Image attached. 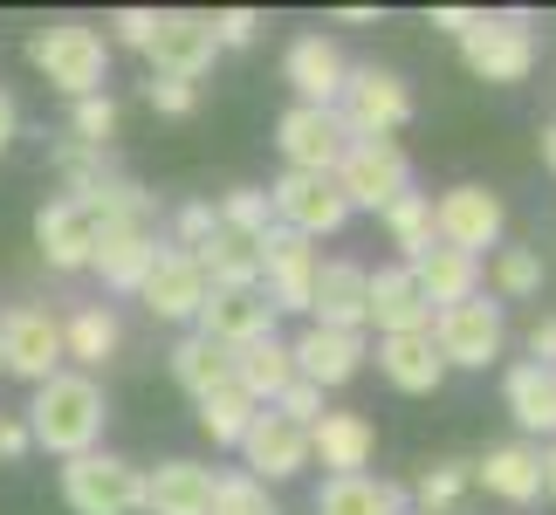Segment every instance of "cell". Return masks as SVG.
I'll use <instances>...</instances> for the list:
<instances>
[{
    "label": "cell",
    "instance_id": "36",
    "mask_svg": "<svg viewBox=\"0 0 556 515\" xmlns=\"http://www.w3.org/2000/svg\"><path fill=\"white\" fill-rule=\"evenodd\" d=\"M384 234H392V248L413 262V254L433 248V192H405L399 206H384Z\"/></svg>",
    "mask_w": 556,
    "mask_h": 515
},
{
    "label": "cell",
    "instance_id": "34",
    "mask_svg": "<svg viewBox=\"0 0 556 515\" xmlns=\"http://www.w3.org/2000/svg\"><path fill=\"white\" fill-rule=\"evenodd\" d=\"M227 364H233V351H220V343H213V337H200V330L173 343V378L186 385L192 399L220 392V385H227Z\"/></svg>",
    "mask_w": 556,
    "mask_h": 515
},
{
    "label": "cell",
    "instance_id": "52",
    "mask_svg": "<svg viewBox=\"0 0 556 515\" xmlns=\"http://www.w3.org/2000/svg\"><path fill=\"white\" fill-rule=\"evenodd\" d=\"M543 165L556 172V124H549V131H543Z\"/></svg>",
    "mask_w": 556,
    "mask_h": 515
},
{
    "label": "cell",
    "instance_id": "48",
    "mask_svg": "<svg viewBox=\"0 0 556 515\" xmlns=\"http://www.w3.org/2000/svg\"><path fill=\"white\" fill-rule=\"evenodd\" d=\"M475 21H481L475 8H433V28H440V35H454V41H460L467 28H475Z\"/></svg>",
    "mask_w": 556,
    "mask_h": 515
},
{
    "label": "cell",
    "instance_id": "2",
    "mask_svg": "<svg viewBox=\"0 0 556 515\" xmlns=\"http://www.w3.org/2000/svg\"><path fill=\"white\" fill-rule=\"evenodd\" d=\"M28 62L41 70V83L62 97H103V76H111V41H103L90 21H49L28 41Z\"/></svg>",
    "mask_w": 556,
    "mask_h": 515
},
{
    "label": "cell",
    "instance_id": "32",
    "mask_svg": "<svg viewBox=\"0 0 556 515\" xmlns=\"http://www.w3.org/2000/svg\"><path fill=\"white\" fill-rule=\"evenodd\" d=\"M76 206L97 221V234L103 227H144V221H152V192H144L138 179H124V172H103V179L83 192Z\"/></svg>",
    "mask_w": 556,
    "mask_h": 515
},
{
    "label": "cell",
    "instance_id": "37",
    "mask_svg": "<svg viewBox=\"0 0 556 515\" xmlns=\"http://www.w3.org/2000/svg\"><path fill=\"white\" fill-rule=\"evenodd\" d=\"M467 488H475V467H467V461H433V467L413 481L419 515H454V508L467 502Z\"/></svg>",
    "mask_w": 556,
    "mask_h": 515
},
{
    "label": "cell",
    "instance_id": "10",
    "mask_svg": "<svg viewBox=\"0 0 556 515\" xmlns=\"http://www.w3.org/2000/svg\"><path fill=\"white\" fill-rule=\"evenodd\" d=\"M262 296H268V310L282 316V310H295V316H309V289H316V241H303V234H289V227H268L262 241Z\"/></svg>",
    "mask_w": 556,
    "mask_h": 515
},
{
    "label": "cell",
    "instance_id": "21",
    "mask_svg": "<svg viewBox=\"0 0 556 515\" xmlns=\"http://www.w3.org/2000/svg\"><path fill=\"white\" fill-rule=\"evenodd\" d=\"M475 481L488 488V495H502V502H543V447H529V440H502V447H488V454L475 461Z\"/></svg>",
    "mask_w": 556,
    "mask_h": 515
},
{
    "label": "cell",
    "instance_id": "16",
    "mask_svg": "<svg viewBox=\"0 0 556 515\" xmlns=\"http://www.w3.org/2000/svg\"><path fill=\"white\" fill-rule=\"evenodd\" d=\"M289 364H295V378H303V385L330 392V385H351L357 372H365V337H357V330H324V324H309L303 337L289 343Z\"/></svg>",
    "mask_w": 556,
    "mask_h": 515
},
{
    "label": "cell",
    "instance_id": "38",
    "mask_svg": "<svg viewBox=\"0 0 556 515\" xmlns=\"http://www.w3.org/2000/svg\"><path fill=\"white\" fill-rule=\"evenodd\" d=\"M220 227L227 234H248V241H262V234L275 227V206H268V186H233V192H220Z\"/></svg>",
    "mask_w": 556,
    "mask_h": 515
},
{
    "label": "cell",
    "instance_id": "40",
    "mask_svg": "<svg viewBox=\"0 0 556 515\" xmlns=\"http://www.w3.org/2000/svg\"><path fill=\"white\" fill-rule=\"evenodd\" d=\"M495 296H502V303H529V296H543V254L536 248H502L495 254Z\"/></svg>",
    "mask_w": 556,
    "mask_h": 515
},
{
    "label": "cell",
    "instance_id": "30",
    "mask_svg": "<svg viewBox=\"0 0 556 515\" xmlns=\"http://www.w3.org/2000/svg\"><path fill=\"white\" fill-rule=\"evenodd\" d=\"M192 262H200L206 289H262V248L248 241V234H227L213 227L200 248H192Z\"/></svg>",
    "mask_w": 556,
    "mask_h": 515
},
{
    "label": "cell",
    "instance_id": "20",
    "mask_svg": "<svg viewBox=\"0 0 556 515\" xmlns=\"http://www.w3.org/2000/svg\"><path fill=\"white\" fill-rule=\"evenodd\" d=\"M365 289H371V268H357V262H316L309 324H324V330H357V337H365Z\"/></svg>",
    "mask_w": 556,
    "mask_h": 515
},
{
    "label": "cell",
    "instance_id": "46",
    "mask_svg": "<svg viewBox=\"0 0 556 515\" xmlns=\"http://www.w3.org/2000/svg\"><path fill=\"white\" fill-rule=\"evenodd\" d=\"M152 28H159L152 8H124V14H111V41H117V49H152Z\"/></svg>",
    "mask_w": 556,
    "mask_h": 515
},
{
    "label": "cell",
    "instance_id": "49",
    "mask_svg": "<svg viewBox=\"0 0 556 515\" xmlns=\"http://www.w3.org/2000/svg\"><path fill=\"white\" fill-rule=\"evenodd\" d=\"M28 454V426L21 419H0V461H21Z\"/></svg>",
    "mask_w": 556,
    "mask_h": 515
},
{
    "label": "cell",
    "instance_id": "8",
    "mask_svg": "<svg viewBox=\"0 0 556 515\" xmlns=\"http://www.w3.org/2000/svg\"><path fill=\"white\" fill-rule=\"evenodd\" d=\"M268 206H275V227L303 234V241H324V234H337L351 221V206H344L330 172H282L268 186Z\"/></svg>",
    "mask_w": 556,
    "mask_h": 515
},
{
    "label": "cell",
    "instance_id": "9",
    "mask_svg": "<svg viewBox=\"0 0 556 515\" xmlns=\"http://www.w3.org/2000/svg\"><path fill=\"white\" fill-rule=\"evenodd\" d=\"M413 117V90L392 76V70H351L344 76V97H337V124H344L351 138H392L399 124Z\"/></svg>",
    "mask_w": 556,
    "mask_h": 515
},
{
    "label": "cell",
    "instance_id": "17",
    "mask_svg": "<svg viewBox=\"0 0 556 515\" xmlns=\"http://www.w3.org/2000/svg\"><path fill=\"white\" fill-rule=\"evenodd\" d=\"M138 296H144V310H152L159 324H192L213 289H206V275H200V262H192V254L159 248V262H152V275L138 282Z\"/></svg>",
    "mask_w": 556,
    "mask_h": 515
},
{
    "label": "cell",
    "instance_id": "22",
    "mask_svg": "<svg viewBox=\"0 0 556 515\" xmlns=\"http://www.w3.org/2000/svg\"><path fill=\"white\" fill-rule=\"evenodd\" d=\"M378 454V434H371V419L365 413H324L309 426V461H324L330 467V481H344V475H365Z\"/></svg>",
    "mask_w": 556,
    "mask_h": 515
},
{
    "label": "cell",
    "instance_id": "13",
    "mask_svg": "<svg viewBox=\"0 0 556 515\" xmlns=\"http://www.w3.org/2000/svg\"><path fill=\"white\" fill-rule=\"evenodd\" d=\"M152 76H179V83H200L213 70V55H220V41H213V14H159V28H152Z\"/></svg>",
    "mask_w": 556,
    "mask_h": 515
},
{
    "label": "cell",
    "instance_id": "14",
    "mask_svg": "<svg viewBox=\"0 0 556 515\" xmlns=\"http://www.w3.org/2000/svg\"><path fill=\"white\" fill-rule=\"evenodd\" d=\"M275 145H282L289 172H337V159H344L351 131L337 124V111H316V103H289V111L275 117Z\"/></svg>",
    "mask_w": 556,
    "mask_h": 515
},
{
    "label": "cell",
    "instance_id": "19",
    "mask_svg": "<svg viewBox=\"0 0 556 515\" xmlns=\"http://www.w3.org/2000/svg\"><path fill=\"white\" fill-rule=\"evenodd\" d=\"M365 324H378V337L433 330V303L419 296V282L405 275V262H392V268L371 275V289H365Z\"/></svg>",
    "mask_w": 556,
    "mask_h": 515
},
{
    "label": "cell",
    "instance_id": "3",
    "mask_svg": "<svg viewBox=\"0 0 556 515\" xmlns=\"http://www.w3.org/2000/svg\"><path fill=\"white\" fill-rule=\"evenodd\" d=\"M337 192H344V206L357 213H384V206H399L405 192H413V165H405V152L392 138H351L344 145V159H337Z\"/></svg>",
    "mask_w": 556,
    "mask_h": 515
},
{
    "label": "cell",
    "instance_id": "29",
    "mask_svg": "<svg viewBox=\"0 0 556 515\" xmlns=\"http://www.w3.org/2000/svg\"><path fill=\"white\" fill-rule=\"evenodd\" d=\"M378 372L392 378L399 392H413V399H426V392H440V385H446V364H440V351H433V337H426V330L378 337Z\"/></svg>",
    "mask_w": 556,
    "mask_h": 515
},
{
    "label": "cell",
    "instance_id": "23",
    "mask_svg": "<svg viewBox=\"0 0 556 515\" xmlns=\"http://www.w3.org/2000/svg\"><path fill=\"white\" fill-rule=\"evenodd\" d=\"M152 262H159V234L152 227H103L97 254H90L103 289H117V296H138V282L152 275Z\"/></svg>",
    "mask_w": 556,
    "mask_h": 515
},
{
    "label": "cell",
    "instance_id": "4",
    "mask_svg": "<svg viewBox=\"0 0 556 515\" xmlns=\"http://www.w3.org/2000/svg\"><path fill=\"white\" fill-rule=\"evenodd\" d=\"M62 502L70 515H144V467L124 454H76L62 461Z\"/></svg>",
    "mask_w": 556,
    "mask_h": 515
},
{
    "label": "cell",
    "instance_id": "12",
    "mask_svg": "<svg viewBox=\"0 0 556 515\" xmlns=\"http://www.w3.org/2000/svg\"><path fill=\"white\" fill-rule=\"evenodd\" d=\"M241 461H248L241 475H254L262 488L295 481V475L309 467V434H303V426H289L282 413H268V405H262V413L248 419V434H241Z\"/></svg>",
    "mask_w": 556,
    "mask_h": 515
},
{
    "label": "cell",
    "instance_id": "11",
    "mask_svg": "<svg viewBox=\"0 0 556 515\" xmlns=\"http://www.w3.org/2000/svg\"><path fill=\"white\" fill-rule=\"evenodd\" d=\"M0 372H14L28 385L62 372V324L41 303H14L0 316Z\"/></svg>",
    "mask_w": 556,
    "mask_h": 515
},
{
    "label": "cell",
    "instance_id": "31",
    "mask_svg": "<svg viewBox=\"0 0 556 515\" xmlns=\"http://www.w3.org/2000/svg\"><path fill=\"white\" fill-rule=\"evenodd\" d=\"M316 515H405V488L378 475H344L316 488Z\"/></svg>",
    "mask_w": 556,
    "mask_h": 515
},
{
    "label": "cell",
    "instance_id": "1",
    "mask_svg": "<svg viewBox=\"0 0 556 515\" xmlns=\"http://www.w3.org/2000/svg\"><path fill=\"white\" fill-rule=\"evenodd\" d=\"M103 419H111V399H103V385H97L90 372H55V378L35 385L28 419H21V426H28V447L76 461V454H97Z\"/></svg>",
    "mask_w": 556,
    "mask_h": 515
},
{
    "label": "cell",
    "instance_id": "35",
    "mask_svg": "<svg viewBox=\"0 0 556 515\" xmlns=\"http://www.w3.org/2000/svg\"><path fill=\"white\" fill-rule=\"evenodd\" d=\"M200 405V434L213 440V447H241V434H248V419L262 413L254 399H241L233 385H220V392H206V399H192Z\"/></svg>",
    "mask_w": 556,
    "mask_h": 515
},
{
    "label": "cell",
    "instance_id": "43",
    "mask_svg": "<svg viewBox=\"0 0 556 515\" xmlns=\"http://www.w3.org/2000/svg\"><path fill=\"white\" fill-rule=\"evenodd\" d=\"M144 97H152V111H159V117H192V103H200V83L152 76V83H144Z\"/></svg>",
    "mask_w": 556,
    "mask_h": 515
},
{
    "label": "cell",
    "instance_id": "47",
    "mask_svg": "<svg viewBox=\"0 0 556 515\" xmlns=\"http://www.w3.org/2000/svg\"><path fill=\"white\" fill-rule=\"evenodd\" d=\"M529 364H556V310H543L529 324Z\"/></svg>",
    "mask_w": 556,
    "mask_h": 515
},
{
    "label": "cell",
    "instance_id": "24",
    "mask_svg": "<svg viewBox=\"0 0 556 515\" xmlns=\"http://www.w3.org/2000/svg\"><path fill=\"white\" fill-rule=\"evenodd\" d=\"M35 248H41V262H49V268H90L97 221L76 200H49V206L35 213Z\"/></svg>",
    "mask_w": 556,
    "mask_h": 515
},
{
    "label": "cell",
    "instance_id": "5",
    "mask_svg": "<svg viewBox=\"0 0 556 515\" xmlns=\"http://www.w3.org/2000/svg\"><path fill=\"white\" fill-rule=\"evenodd\" d=\"M433 351L446 372H488V364L502 357L508 343V324H502V303H488V296H467L454 310H433Z\"/></svg>",
    "mask_w": 556,
    "mask_h": 515
},
{
    "label": "cell",
    "instance_id": "27",
    "mask_svg": "<svg viewBox=\"0 0 556 515\" xmlns=\"http://www.w3.org/2000/svg\"><path fill=\"white\" fill-rule=\"evenodd\" d=\"M206 508H213V467L159 461L144 475V515H206Z\"/></svg>",
    "mask_w": 556,
    "mask_h": 515
},
{
    "label": "cell",
    "instance_id": "42",
    "mask_svg": "<svg viewBox=\"0 0 556 515\" xmlns=\"http://www.w3.org/2000/svg\"><path fill=\"white\" fill-rule=\"evenodd\" d=\"M213 227H220V213H213V200H186V206L173 213V248H179V254H192V248H200Z\"/></svg>",
    "mask_w": 556,
    "mask_h": 515
},
{
    "label": "cell",
    "instance_id": "33",
    "mask_svg": "<svg viewBox=\"0 0 556 515\" xmlns=\"http://www.w3.org/2000/svg\"><path fill=\"white\" fill-rule=\"evenodd\" d=\"M117 343H124V330H117V316L103 310V303H83L70 324H62V357H76L83 372L111 364V357H117Z\"/></svg>",
    "mask_w": 556,
    "mask_h": 515
},
{
    "label": "cell",
    "instance_id": "45",
    "mask_svg": "<svg viewBox=\"0 0 556 515\" xmlns=\"http://www.w3.org/2000/svg\"><path fill=\"white\" fill-rule=\"evenodd\" d=\"M254 35H262V21H254L248 8H220V14H213V41H220V49H254Z\"/></svg>",
    "mask_w": 556,
    "mask_h": 515
},
{
    "label": "cell",
    "instance_id": "15",
    "mask_svg": "<svg viewBox=\"0 0 556 515\" xmlns=\"http://www.w3.org/2000/svg\"><path fill=\"white\" fill-rule=\"evenodd\" d=\"M282 76H289L295 103L337 111V97H344V76H351V62H344V49H337L330 35H295V41H289V55H282Z\"/></svg>",
    "mask_w": 556,
    "mask_h": 515
},
{
    "label": "cell",
    "instance_id": "26",
    "mask_svg": "<svg viewBox=\"0 0 556 515\" xmlns=\"http://www.w3.org/2000/svg\"><path fill=\"white\" fill-rule=\"evenodd\" d=\"M227 385L241 399H254V405H275L295 385V364H289V343L282 337H254V343H241L233 351V364H227Z\"/></svg>",
    "mask_w": 556,
    "mask_h": 515
},
{
    "label": "cell",
    "instance_id": "28",
    "mask_svg": "<svg viewBox=\"0 0 556 515\" xmlns=\"http://www.w3.org/2000/svg\"><path fill=\"white\" fill-rule=\"evenodd\" d=\"M502 399H508V413H516L522 434H543L556 440V364H508V378H502Z\"/></svg>",
    "mask_w": 556,
    "mask_h": 515
},
{
    "label": "cell",
    "instance_id": "6",
    "mask_svg": "<svg viewBox=\"0 0 556 515\" xmlns=\"http://www.w3.org/2000/svg\"><path fill=\"white\" fill-rule=\"evenodd\" d=\"M460 62L481 83H522L536 70V35H529V14H481L475 28L460 35Z\"/></svg>",
    "mask_w": 556,
    "mask_h": 515
},
{
    "label": "cell",
    "instance_id": "44",
    "mask_svg": "<svg viewBox=\"0 0 556 515\" xmlns=\"http://www.w3.org/2000/svg\"><path fill=\"white\" fill-rule=\"evenodd\" d=\"M268 413H282L289 426H303V434H309V426H316V419H324V392H316V385H303V378H295V385H289V392H282V399H275V405H268Z\"/></svg>",
    "mask_w": 556,
    "mask_h": 515
},
{
    "label": "cell",
    "instance_id": "41",
    "mask_svg": "<svg viewBox=\"0 0 556 515\" xmlns=\"http://www.w3.org/2000/svg\"><path fill=\"white\" fill-rule=\"evenodd\" d=\"M70 138L90 145V152H111V138H117V97H76Z\"/></svg>",
    "mask_w": 556,
    "mask_h": 515
},
{
    "label": "cell",
    "instance_id": "25",
    "mask_svg": "<svg viewBox=\"0 0 556 515\" xmlns=\"http://www.w3.org/2000/svg\"><path fill=\"white\" fill-rule=\"evenodd\" d=\"M405 275L419 282V296L433 310H454V303H467V296H481V262L475 254H460V248H426V254H413L405 262Z\"/></svg>",
    "mask_w": 556,
    "mask_h": 515
},
{
    "label": "cell",
    "instance_id": "50",
    "mask_svg": "<svg viewBox=\"0 0 556 515\" xmlns=\"http://www.w3.org/2000/svg\"><path fill=\"white\" fill-rule=\"evenodd\" d=\"M14 138H21V103H14L8 90H0V152H8Z\"/></svg>",
    "mask_w": 556,
    "mask_h": 515
},
{
    "label": "cell",
    "instance_id": "51",
    "mask_svg": "<svg viewBox=\"0 0 556 515\" xmlns=\"http://www.w3.org/2000/svg\"><path fill=\"white\" fill-rule=\"evenodd\" d=\"M543 495H556V440L543 447Z\"/></svg>",
    "mask_w": 556,
    "mask_h": 515
},
{
    "label": "cell",
    "instance_id": "18",
    "mask_svg": "<svg viewBox=\"0 0 556 515\" xmlns=\"http://www.w3.org/2000/svg\"><path fill=\"white\" fill-rule=\"evenodd\" d=\"M192 324H200V337L220 343V351H241L254 337H275V310H268L262 289H213Z\"/></svg>",
    "mask_w": 556,
    "mask_h": 515
},
{
    "label": "cell",
    "instance_id": "39",
    "mask_svg": "<svg viewBox=\"0 0 556 515\" xmlns=\"http://www.w3.org/2000/svg\"><path fill=\"white\" fill-rule=\"evenodd\" d=\"M206 515H282V502L254 475H213V508Z\"/></svg>",
    "mask_w": 556,
    "mask_h": 515
},
{
    "label": "cell",
    "instance_id": "7",
    "mask_svg": "<svg viewBox=\"0 0 556 515\" xmlns=\"http://www.w3.org/2000/svg\"><path fill=\"white\" fill-rule=\"evenodd\" d=\"M502 227H508L502 192H488V186H475V179H467V186H446L440 200H433V241L475 254V262H481V248L502 241Z\"/></svg>",
    "mask_w": 556,
    "mask_h": 515
}]
</instances>
